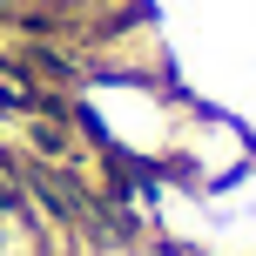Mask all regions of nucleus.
<instances>
[{
	"label": "nucleus",
	"mask_w": 256,
	"mask_h": 256,
	"mask_svg": "<svg viewBox=\"0 0 256 256\" xmlns=\"http://www.w3.org/2000/svg\"><path fill=\"white\" fill-rule=\"evenodd\" d=\"M74 102H81L88 135L102 142L115 162L168 176L176 128H182V108H189V94H182L168 74H102V68H94Z\"/></svg>",
	"instance_id": "f257e3e1"
},
{
	"label": "nucleus",
	"mask_w": 256,
	"mask_h": 256,
	"mask_svg": "<svg viewBox=\"0 0 256 256\" xmlns=\"http://www.w3.org/2000/svg\"><path fill=\"white\" fill-rule=\"evenodd\" d=\"M243 168H256V142H250V128L236 122V115H222V108L189 102V108H182V128H176L168 176H176L182 189H196V196H216V189H230Z\"/></svg>",
	"instance_id": "f03ea898"
}]
</instances>
